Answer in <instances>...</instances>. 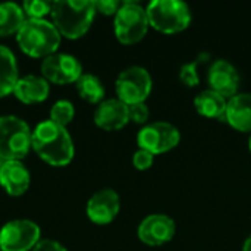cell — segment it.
Segmentation results:
<instances>
[{"label": "cell", "mask_w": 251, "mask_h": 251, "mask_svg": "<svg viewBox=\"0 0 251 251\" xmlns=\"http://www.w3.org/2000/svg\"><path fill=\"white\" fill-rule=\"evenodd\" d=\"M32 149L50 166H66L72 162L75 147L69 131L53 121L40 122L32 131Z\"/></svg>", "instance_id": "obj_1"}, {"label": "cell", "mask_w": 251, "mask_h": 251, "mask_svg": "<svg viewBox=\"0 0 251 251\" xmlns=\"http://www.w3.org/2000/svg\"><path fill=\"white\" fill-rule=\"evenodd\" d=\"M96 13L91 0H57L53 1L50 15L60 35L76 40L88 32Z\"/></svg>", "instance_id": "obj_2"}, {"label": "cell", "mask_w": 251, "mask_h": 251, "mask_svg": "<svg viewBox=\"0 0 251 251\" xmlns=\"http://www.w3.org/2000/svg\"><path fill=\"white\" fill-rule=\"evenodd\" d=\"M60 32L47 19H29L24 22L16 34V41L24 53L31 57H47L57 51Z\"/></svg>", "instance_id": "obj_3"}, {"label": "cell", "mask_w": 251, "mask_h": 251, "mask_svg": "<svg viewBox=\"0 0 251 251\" xmlns=\"http://www.w3.org/2000/svg\"><path fill=\"white\" fill-rule=\"evenodd\" d=\"M150 26L162 34H176L191 24V9L181 0H153L146 7Z\"/></svg>", "instance_id": "obj_4"}, {"label": "cell", "mask_w": 251, "mask_h": 251, "mask_svg": "<svg viewBox=\"0 0 251 251\" xmlns=\"http://www.w3.org/2000/svg\"><path fill=\"white\" fill-rule=\"evenodd\" d=\"M32 149V131L18 116H0V160H21Z\"/></svg>", "instance_id": "obj_5"}, {"label": "cell", "mask_w": 251, "mask_h": 251, "mask_svg": "<svg viewBox=\"0 0 251 251\" xmlns=\"http://www.w3.org/2000/svg\"><path fill=\"white\" fill-rule=\"evenodd\" d=\"M149 28L150 22L146 7L137 1H122V6L113 19V29L119 43H140L147 35Z\"/></svg>", "instance_id": "obj_6"}, {"label": "cell", "mask_w": 251, "mask_h": 251, "mask_svg": "<svg viewBox=\"0 0 251 251\" xmlns=\"http://www.w3.org/2000/svg\"><path fill=\"white\" fill-rule=\"evenodd\" d=\"M115 88L118 99L128 106L146 103L153 88V79L146 68L134 65L118 75Z\"/></svg>", "instance_id": "obj_7"}, {"label": "cell", "mask_w": 251, "mask_h": 251, "mask_svg": "<svg viewBox=\"0 0 251 251\" xmlns=\"http://www.w3.org/2000/svg\"><path fill=\"white\" fill-rule=\"evenodd\" d=\"M179 129L165 121L147 124L137 134L138 149L147 150L154 156L174 150L179 144Z\"/></svg>", "instance_id": "obj_8"}, {"label": "cell", "mask_w": 251, "mask_h": 251, "mask_svg": "<svg viewBox=\"0 0 251 251\" xmlns=\"http://www.w3.org/2000/svg\"><path fill=\"white\" fill-rule=\"evenodd\" d=\"M41 235L40 226L29 219H13L0 229L1 251H32Z\"/></svg>", "instance_id": "obj_9"}, {"label": "cell", "mask_w": 251, "mask_h": 251, "mask_svg": "<svg viewBox=\"0 0 251 251\" xmlns=\"http://www.w3.org/2000/svg\"><path fill=\"white\" fill-rule=\"evenodd\" d=\"M41 75L49 82L65 85L76 82L82 75V65L74 56L68 53H53L43 59Z\"/></svg>", "instance_id": "obj_10"}, {"label": "cell", "mask_w": 251, "mask_h": 251, "mask_svg": "<svg viewBox=\"0 0 251 251\" xmlns=\"http://www.w3.org/2000/svg\"><path fill=\"white\" fill-rule=\"evenodd\" d=\"M176 232L175 221L162 213L149 215L138 225L137 235L140 241L149 247H160L172 241Z\"/></svg>", "instance_id": "obj_11"}, {"label": "cell", "mask_w": 251, "mask_h": 251, "mask_svg": "<svg viewBox=\"0 0 251 251\" xmlns=\"http://www.w3.org/2000/svg\"><path fill=\"white\" fill-rule=\"evenodd\" d=\"M87 216L96 225H107L113 222L121 210L119 194L112 188H103L94 193L87 203Z\"/></svg>", "instance_id": "obj_12"}, {"label": "cell", "mask_w": 251, "mask_h": 251, "mask_svg": "<svg viewBox=\"0 0 251 251\" xmlns=\"http://www.w3.org/2000/svg\"><path fill=\"white\" fill-rule=\"evenodd\" d=\"M207 82L210 90L229 100L238 94L237 91L240 87V74L231 62L219 59L210 66L207 72Z\"/></svg>", "instance_id": "obj_13"}, {"label": "cell", "mask_w": 251, "mask_h": 251, "mask_svg": "<svg viewBox=\"0 0 251 251\" xmlns=\"http://www.w3.org/2000/svg\"><path fill=\"white\" fill-rule=\"evenodd\" d=\"M94 122L104 131L122 129L129 122L128 104L121 101L118 97L103 100L94 112Z\"/></svg>", "instance_id": "obj_14"}, {"label": "cell", "mask_w": 251, "mask_h": 251, "mask_svg": "<svg viewBox=\"0 0 251 251\" xmlns=\"http://www.w3.org/2000/svg\"><path fill=\"white\" fill-rule=\"evenodd\" d=\"M29 171L21 160H0V185L9 196H22L29 188Z\"/></svg>", "instance_id": "obj_15"}, {"label": "cell", "mask_w": 251, "mask_h": 251, "mask_svg": "<svg viewBox=\"0 0 251 251\" xmlns=\"http://www.w3.org/2000/svg\"><path fill=\"white\" fill-rule=\"evenodd\" d=\"M49 81L38 75H25L19 78L13 88L15 97L25 104L44 101L49 97Z\"/></svg>", "instance_id": "obj_16"}, {"label": "cell", "mask_w": 251, "mask_h": 251, "mask_svg": "<svg viewBox=\"0 0 251 251\" xmlns=\"http://www.w3.org/2000/svg\"><path fill=\"white\" fill-rule=\"evenodd\" d=\"M226 122L240 132L251 134V94H237L228 100Z\"/></svg>", "instance_id": "obj_17"}, {"label": "cell", "mask_w": 251, "mask_h": 251, "mask_svg": "<svg viewBox=\"0 0 251 251\" xmlns=\"http://www.w3.org/2000/svg\"><path fill=\"white\" fill-rule=\"evenodd\" d=\"M228 100L213 90H203L194 99V107L197 113L207 119H216L225 116Z\"/></svg>", "instance_id": "obj_18"}, {"label": "cell", "mask_w": 251, "mask_h": 251, "mask_svg": "<svg viewBox=\"0 0 251 251\" xmlns=\"http://www.w3.org/2000/svg\"><path fill=\"white\" fill-rule=\"evenodd\" d=\"M19 79L18 63L10 49L0 44V99L13 93Z\"/></svg>", "instance_id": "obj_19"}, {"label": "cell", "mask_w": 251, "mask_h": 251, "mask_svg": "<svg viewBox=\"0 0 251 251\" xmlns=\"http://www.w3.org/2000/svg\"><path fill=\"white\" fill-rule=\"evenodd\" d=\"M25 21L26 18L22 6L13 1L0 3V37L18 34Z\"/></svg>", "instance_id": "obj_20"}, {"label": "cell", "mask_w": 251, "mask_h": 251, "mask_svg": "<svg viewBox=\"0 0 251 251\" xmlns=\"http://www.w3.org/2000/svg\"><path fill=\"white\" fill-rule=\"evenodd\" d=\"M75 85L79 97L85 101L91 104H100L104 100L106 90L99 76L93 74H82L81 78L75 82Z\"/></svg>", "instance_id": "obj_21"}, {"label": "cell", "mask_w": 251, "mask_h": 251, "mask_svg": "<svg viewBox=\"0 0 251 251\" xmlns=\"http://www.w3.org/2000/svg\"><path fill=\"white\" fill-rule=\"evenodd\" d=\"M75 116V107L69 100H57L50 109V121L66 128Z\"/></svg>", "instance_id": "obj_22"}, {"label": "cell", "mask_w": 251, "mask_h": 251, "mask_svg": "<svg viewBox=\"0 0 251 251\" xmlns=\"http://www.w3.org/2000/svg\"><path fill=\"white\" fill-rule=\"evenodd\" d=\"M53 1L44 0H26L22 3V9L29 19H44L46 15L51 13Z\"/></svg>", "instance_id": "obj_23"}, {"label": "cell", "mask_w": 251, "mask_h": 251, "mask_svg": "<svg viewBox=\"0 0 251 251\" xmlns=\"http://www.w3.org/2000/svg\"><path fill=\"white\" fill-rule=\"evenodd\" d=\"M197 65L199 62H190V63H185L181 71H179V79L181 82L185 85V87H197L199 82H200V76H199V69H197Z\"/></svg>", "instance_id": "obj_24"}, {"label": "cell", "mask_w": 251, "mask_h": 251, "mask_svg": "<svg viewBox=\"0 0 251 251\" xmlns=\"http://www.w3.org/2000/svg\"><path fill=\"white\" fill-rule=\"evenodd\" d=\"M128 112H129V122H134L138 125L146 124L150 118V110L146 103L131 104V106H128Z\"/></svg>", "instance_id": "obj_25"}, {"label": "cell", "mask_w": 251, "mask_h": 251, "mask_svg": "<svg viewBox=\"0 0 251 251\" xmlns=\"http://www.w3.org/2000/svg\"><path fill=\"white\" fill-rule=\"evenodd\" d=\"M153 163H154V154H151L147 150L138 149L132 156V165L138 171H147L153 166Z\"/></svg>", "instance_id": "obj_26"}, {"label": "cell", "mask_w": 251, "mask_h": 251, "mask_svg": "<svg viewBox=\"0 0 251 251\" xmlns=\"http://www.w3.org/2000/svg\"><path fill=\"white\" fill-rule=\"evenodd\" d=\"M94 6H96V10L103 13V15H107V16H115L118 13V10L121 9L122 6V1H116V0H99V1H94Z\"/></svg>", "instance_id": "obj_27"}, {"label": "cell", "mask_w": 251, "mask_h": 251, "mask_svg": "<svg viewBox=\"0 0 251 251\" xmlns=\"http://www.w3.org/2000/svg\"><path fill=\"white\" fill-rule=\"evenodd\" d=\"M32 251H68L60 243L54 240H40Z\"/></svg>", "instance_id": "obj_28"}, {"label": "cell", "mask_w": 251, "mask_h": 251, "mask_svg": "<svg viewBox=\"0 0 251 251\" xmlns=\"http://www.w3.org/2000/svg\"><path fill=\"white\" fill-rule=\"evenodd\" d=\"M243 251H251V235L247 237V240L243 244Z\"/></svg>", "instance_id": "obj_29"}, {"label": "cell", "mask_w": 251, "mask_h": 251, "mask_svg": "<svg viewBox=\"0 0 251 251\" xmlns=\"http://www.w3.org/2000/svg\"><path fill=\"white\" fill-rule=\"evenodd\" d=\"M249 149H250V151H251V134H250V140H249Z\"/></svg>", "instance_id": "obj_30"}]
</instances>
